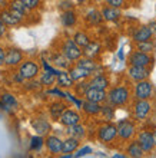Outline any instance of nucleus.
Wrapping results in <instances>:
<instances>
[{
    "label": "nucleus",
    "instance_id": "f257e3e1",
    "mask_svg": "<svg viewBox=\"0 0 156 158\" xmlns=\"http://www.w3.org/2000/svg\"><path fill=\"white\" fill-rule=\"evenodd\" d=\"M130 101V91L127 86L123 85H118V86H112L107 91V101L110 105H113L115 108H122L126 106Z\"/></svg>",
    "mask_w": 156,
    "mask_h": 158
},
{
    "label": "nucleus",
    "instance_id": "de8ad7c7",
    "mask_svg": "<svg viewBox=\"0 0 156 158\" xmlns=\"http://www.w3.org/2000/svg\"><path fill=\"white\" fill-rule=\"evenodd\" d=\"M12 79H13V82H16L17 85H22V83H25L26 81H25V78L19 73V72H16V73H13L12 75Z\"/></svg>",
    "mask_w": 156,
    "mask_h": 158
},
{
    "label": "nucleus",
    "instance_id": "a211bd4d",
    "mask_svg": "<svg viewBox=\"0 0 156 158\" xmlns=\"http://www.w3.org/2000/svg\"><path fill=\"white\" fill-rule=\"evenodd\" d=\"M83 99L93 101V102H99V104H105L107 101V91L105 89H98V88H89L83 96Z\"/></svg>",
    "mask_w": 156,
    "mask_h": 158
},
{
    "label": "nucleus",
    "instance_id": "393cba45",
    "mask_svg": "<svg viewBox=\"0 0 156 158\" xmlns=\"http://www.w3.org/2000/svg\"><path fill=\"white\" fill-rule=\"evenodd\" d=\"M60 23H62L63 27H73L76 23H78V15L74 12V9L72 10H65V12L60 13Z\"/></svg>",
    "mask_w": 156,
    "mask_h": 158
},
{
    "label": "nucleus",
    "instance_id": "f8f14e48",
    "mask_svg": "<svg viewBox=\"0 0 156 158\" xmlns=\"http://www.w3.org/2000/svg\"><path fill=\"white\" fill-rule=\"evenodd\" d=\"M149 76H150V68L136 66V65H129V68H127V78L133 82L149 79Z\"/></svg>",
    "mask_w": 156,
    "mask_h": 158
},
{
    "label": "nucleus",
    "instance_id": "9b49d317",
    "mask_svg": "<svg viewBox=\"0 0 156 158\" xmlns=\"http://www.w3.org/2000/svg\"><path fill=\"white\" fill-rule=\"evenodd\" d=\"M0 17H2V20H3L9 27H16V26L22 25L23 20H25V16L13 12L12 9H3V10H0Z\"/></svg>",
    "mask_w": 156,
    "mask_h": 158
},
{
    "label": "nucleus",
    "instance_id": "c9c22d12",
    "mask_svg": "<svg viewBox=\"0 0 156 158\" xmlns=\"http://www.w3.org/2000/svg\"><path fill=\"white\" fill-rule=\"evenodd\" d=\"M116 114V108L113 105H110L109 102H105L102 104V111H100V115L105 118V121H112L115 118Z\"/></svg>",
    "mask_w": 156,
    "mask_h": 158
},
{
    "label": "nucleus",
    "instance_id": "9d476101",
    "mask_svg": "<svg viewBox=\"0 0 156 158\" xmlns=\"http://www.w3.org/2000/svg\"><path fill=\"white\" fill-rule=\"evenodd\" d=\"M45 147L52 155H60L63 150V139L59 135L49 134L45 138Z\"/></svg>",
    "mask_w": 156,
    "mask_h": 158
},
{
    "label": "nucleus",
    "instance_id": "7c9ffc66",
    "mask_svg": "<svg viewBox=\"0 0 156 158\" xmlns=\"http://www.w3.org/2000/svg\"><path fill=\"white\" fill-rule=\"evenodd\" d=\"M85 20L89 23L90 26H98L103 22V16L102 12L98 10V9H89L85 15Z\"/></svg>",
    "mask_w": 156,
    "mask_h": 158
},
{
    "label": "nucleus",
    "instance_id": "a878e982",
    "mask_svg": "<svg viewBox=\"0 0 156 158\" xmlns=\"http://www.w3.org/2000/svg\"><path fill=\"white\" fill-rule=\"evenodd\" d=\"M56 85H58L59 88H65V89H73L74 81L72 79L69 71H60V72H59Z\"/></svg>",
    "mask_w": 156,
    "mask_h": 158
},
{
    "label": "nucleus",
    "instance_id": "f3484780",
    "mask_svg": "<svg viewBox=\"0 0 156 158\" xmlns=\"http://www.w3.org/2000/svg\"><path fill=\"white\" fill-rule=\"evenodd\" d=\"M30 124H32V128L34 129V132H36L37 135L46 137V135H49L50 131H52V124H50L46 118H34V119H32Z\"/></svg>",
    "mask_w": 156,
    "mask_h": 158
},
{
    "label": "nucleus",
    "instance_id": "c03bdc74",
    "mask_svg": "<svg viewBox=\"0 0 156 158\" xmlns=\"http://www.w3.org/2000/svg\"><path fill=\"white\" fill-rule=\"evenodd\" d=\"M25 2V4L29 7V10L32 12V10H36V9L40 7L42 4V0H23Z\"/></svg>",
    "mask_w": 156,
    "mask_h": 158
},
{
    "label": "nucleus",
    "instance_id": "473e14b6",
    "mask_svg": "<svg viewBox=\"0 0 156 158\" xmlns=\"http://www.w3.org/2000/svg\"><path fill=\"white\" fill-rule=\"evenodd\" d=\"M9 9H12L13 12L19 13V15H22V16H27L29 15V7L25 4V2L23 0H10V3H9Z\"/></svg>",
    "mask_w": 156,
    "mask_h": 158
},
{
    "label": "nucleus",
    "instance_id": "aec40b11",
    "mask_svg": "<svg viewBox=\"0 0 156 158\" xmlns=\"http://www.w3.org/2000/svg\"><path fill=\"white\" fill-rule=\"evenodd\" d=\"M89 83H90L92 88L105 89V91H107V89H109V86H110V81H109V78H107L103 72L92 75L90 78H89Z\"/></svg>",
    "mask_w": 156,
    "mask_h": 158
},
{
    "label": "nucleus",
    "instance_id": "0eeeda50",
    "mask_svg": "<svg viewBox=\"0 0 156 158\" xmlns=\"http://www.w3.org/2000/svg\"><path fill=\"white\" fill-rule=\"evenodd\" d=\"M153 92H155V88L149 79L135 82V86H133V98L135 99H150L153 96Z\"/></svg>",
    "mask_w": 156,
    "mask_h": 158
},
{
    "label": "nucleus",
    "instance_id": "c756f323",
    "mask_svg": "<svg viewBox=\"0 0 156 158\" xmlns=\"http://www.w3.org/2000/svg\"><path fill=\"white\" fill-rule=\"evenodd\" d=\"M100 53H102V46L98 40H90V43L86 48H83V56H87V58L96 59Z\"/></svg>",
    "mask_w": 156,
    "mask_h": 158
},
{
    "label": "nucleus",
    "instance_id": "ea45409f",
    "mask_svg": "<svg viewBox=\"0 0 156 158\" xmlns=\"http://www.w3.org/2000/svg\"><path fill=\"white\" fill-rule=\"evenodd\" d=\"M42 86V83L40 81H36V79H30V81H26L25 83V89L26 91H29V92H37Z\"/></svg>",
    "mask_w": 156,
    "mask_h": 158
},
{
    "label": "nucleus",
    "instance_id": "f704fd0d",
    "mask_svg": "<svg viewBox=\"0 0 156 158\" xmlns=\"http://www.w3.org/2000/svg\"><path fill=\"white\" fill-rule=\"evenodd\" d=\"M90 88V83H89V79H85V81H79V82H74V86H73V91L76 94V96L79 98H83L86 91Z\"/></svg>",
    "mask_w": 156,
    "mask_h": 158
},
{
    "label": "nucleus",
    "instance_id": "72a5a7b5",
    "mask_svg": "<svg viewBox=\"0 0 156 158\" xmlns=\"http://www.w3.org/2000/svg\"><path fill=\"white\" fill-rule=\"evenodd\" d=\"M0 99L4 102V105H7L10 109H13V111H16L17 108H19V101H17V98L13 94H10V92H2L0 94Z\"/></svg>",
    "mask_w": 156,
    "mask_h": 158
},
{
    "label": "nucleus",
    "instance_id": "09e8293b",
    "mask_svg": "<svg viewBox=\"0 0 156 158\" xmlns=\"http://www.w3.org/2000/svg\"><path fill=\"white\" fill-rule=\"evenodd\" d=\"M6 52H7V50L0 46V68L4 66V63H6Z\"/></svg>",
    "mask_w": 156,
    "mask_h": 158
},
{
    "label": "nucleus",
    "instance_id": "603ef678",
    "mask_svg": "<svg viewBox=\"0 0 156 158\" xmlns=\"http://www.w3.org/2000/svg\"><path fill=\"white\" fill-rule=\"evenodd\" d=\"M119 58H120V59H123V49H120V52H119Z\"/></svg>",
    "mask_w": 156,
    "mask_h": 158
},
{
    "label": "nucleus",
    "instance_id": "37998d69",
    "mask_svg": "<svg viewBox=\"0 0 156 158\" xmlns=\"http://www.w3.org/2000/svg\"><path fill=\"white\" fill-rule=\"evenodd\" d=\"M46 94H47V95H54V98H59V99L66 98V92H63L62 89H59V86L58 88H52V89H47Z\"/></svg>",
    "mask_w": 156,
    "mask_h": 158
},
{
    "label": "nucleus",
    "instance_id": "bb28decb",
    "mask_svg": "<svg viewBox=\"0 0 156 158\" xmlns=\"http://www.w3.org/2000/svg\"><path fill=\"white\" fill-rule=\"evenodd\" d=\"M66 134L69 137H74L82 141L83 138H86V134H87V129L85 125H82L80 122L76 125H72V127H66Z\"/></svg>",
    "mask_w": 156,
    "mask_h": 158
},
{
    "label": "nucleus",
    "instance_id": "cd10ccee",
    "mask_svg": "<svg viewBox=\"0 0 156 158\" xmlns=\"http://www.w3.org/2000/svg\"><path fill=\"white\" fill-rule=\"evenodd\" d=\"M67 71H69L70 76H72V79H73L74 82H79V81H85V79H89V78L92 76L90 72H87L86 69H83V68L78 66V65H74V66H70Z\"/></svg>",
    "mask_w": 156,
    "mask_h": 158
},
{
    "label": "nucleus",
    "instance_id": "5fc2aeb1",
    "mask_svg": "<svg viewBox=\"0 0 156 158\" xmlns=\"http://www.w3.org/2000/svg\"><path fill=\"white\" fill-rule=\"evenodd\" d=\"M76 2H78V3H85L86 0H76Z\"/></svg>",
    "mask_w": 156,
    "mask_h": 158
},
{
    "label": "nucleus",
    "instance_id": "dca6fc26",
    "mask_svg": "<svg viewBox=\"0 0 156 158\" xmlns=\"http://www.w3.org/2000/svg\"><path fill=\"white\" fill-rule=\"evenodd\" d=\"M74 65H78V66L83 68V69H86L87 72H90L92 75L94 73H100L103 72V68L96 62V59H92V58H87V56H82V58L79 59L78 62L74 63Z\"/></svg>",
    "mask_w": 156,
    "mask_h": 158
},
{
    "label": "nucleus",
    "instance_id": "7ed1b4c3",
    "mask_svg": "<svg viewBox=\"0 0 156 158\" xmlns=\"http://www.w3.org/2000/svg\"><path fill=\"white\" fill-rule=\"evenodd\" d=\"M60 52L69 59L70 62H73V63H76L79 59L83 56V49L73 40V38H67L62 42Z\"/></svg>",
    "mask_w": 156,
    "mask_h": 158
},
{
    "label": "nucleus",
    "instance_id": "e433bc0d",
    "mask_svg": "<svg viewBox=\"0 0 156 158\" xmlns=\"http://www.w3.org/2000/svg\"><path fill=\"white\" fill-rule=\"evenodd\" d=\"M136 49L140 50V52H145V53L152 55L156 50V43L152 39H150V40H146V42H139V43H136Z\"/></svg>",
    "mask_w": 156,
    "mask_h": 158
},
{
    "label": "nucleus",
    "instance_id": "79ce46f5",
    "mask_svg": "<svg viewBox=\"0 0 156 158\" xmlns=\"http://www.w3.org/2000/svg\"><path fill=\"white\" fill-rule=\"evenodd\" d=\"M58 7L60 9L62 12H65V10H72V9H74V2L73 0H59Z\"/></svg>",
    "mask_w": 156,
    "mask_h": 158
},
{
    "label": "nucleus",
    "instance_id": "39448f33",
    "mask_svg": "<svg viewBox=\"0 0 156 158\" xmlns=\"http://www.w3.org/2000/svg\"><path fill=\"white\" fill-rule=\"evenodd\" d=\"M152 112L150 99H135L132 106V115L135 121H145Z\"/></svg>",
    "mask_w": 156,
    "mask_h": 158
},
{
    "label": "nucleus",
    "instance_id": "864d4df0",
    "mask_svg": "<svg viewBox=\"0 0 156 158\" xmlns=\"http://www.w3.org/2000/svg\"><path fill=\"white\" fill-rule=\"evenodd\" d=\"M93 2H96V3H106V0H93Z\"/></svg>",
    "mask_w": 156,
    "mask_h": 158
},
{
    "label": "nucleus",
    "instance_id": "ddd939ff",
    "mask_svg": "<svg viewBox=\"0 0 156 158\" xmlns=\"http://www.w3.org/2000/svg\"><path fill=\"white\" fill-rule=\"evenodd\" d=\"M25 60V55L20 49L17 48H10L6 52V63L4 66H7L9 69H13V68H17L22 62Z\"/></svg>",
    "mask_w": 156,
    "mask_h": 158
},
{
    "label": "nucleus",
    "instance_id": "b1692460",
    "mask_svg": "<svg viewBox=\"0 0 156 158\" xmlns=\"http://www.w3.org/2000/svg\"><path fill=\"white\" fill-rule=\"evenodd\" d=\"M82 111L86 114L87 117H96V115H100V111H102V104H99V102H93V101L83 99Z\"/></svg>",
    "mask_w": 156,
    "mask_h": 158
},
{
    "label": "nucleus",
    "instance_id": "5701e85b",
    "mask_svg": "<svg viewBox=\"0 0 156 158\" xmlns=\"http://www.w3.org/2000/svg\"><path fill=\"white\" fill-rule=\"evenodd\" d=\"M125 152H126L127 157H130V158H142L145 155L143 148L140 147L138 139H130V141L127 142Z\"/></svg>",
    "mask_w": 156,
    "mask_h": 158
},
{
    "label": "nucleus",
    "instance_id": "c85d7f7f",
    "mask_svg": "<svg viewBox=\"0 0 156 158\" xmlns=\"http://www.w3.org/2000/svg\"><path fill=\"white\" fill-rule=\"evenodd\" d=\"M80 147V139L74 137H69L63 139V150H62V154H74V151L78 150Z\"/></svg>",
    "mask_w": 156,
    "mask_h": 158
},
{
    "label": "nucleus",
    "instance_id": "f03ea898",
    "mask_svg": "<svg viewBox=\"0 0 156 158\" xmlns=\"http://www.w3.org/2000/svg\"><path fill=\"white\" fill-rule=\"evenodd\" d=\"M96 137H98L99 142L102 144H112L118 139V125L112 124L110 121H106L105 124H102L96 131Z\"/></svg>",
    "mask_w": 156,
    "mask_h": 158
},
{
    "label": "nucleus",
    "instance_id": "a19ab883",
    "mask_svg": "<svg viewBox=\"0 0 156 158\" xmlns=\"http://www.w3.org/2000/svg\"><path fill=\"white\" fill-rule=\"evenodd\" d=\"M93 152V150H92V147L90 145H83L82 148L79 147L78 150L74 151V154H73V157L74 158H80V157H86V155H89V154H92Z\"/></svg>",
    "mask_w": 156,
    "mask_h": 158
},
{
    "label": "nucleus",
    "instance_id": "8fccbe9b",
    "mask_svg": "<svg viewBox=\"0 0 156 158\" xmlns=\"http://www.w3.org/2000/svg\"><path fill=\"white\" fill-rule=\"evenodd\" d=\"M149 27L152 29L153 36H156V20H150V22H149Z\"/></svg>",
    "mask_w": 156,
    "mask_h": 158
},
{
    "label": "nucleus",
    "instance_id": "6ab92c4d",
    "mask_svg": "<svg viewBox=\"0 0 156 158\" xmlns=\"http://www.w3.org/2000/svg\"><path fill=\"white\" fill-rule=\"evenodd\" d=\"M152 38H153V32H152V29L149 27V25H140L139 27L133 32V35H132V40L135 42V43L150 40Z\"/></svg>",
    "mask_w": 156,
    "mask_h": 158
},
{
    "label": "nucleus",
    "instance_id": "58836bf2",
    "mask_svg": "<svg viewBox=\"0 0 156 158\" xmlns=\"http://www.w3.org/2000/svg\"><path fill=\"white\" fill-rule=\"evenodd\" d=\"M43 147H45V138H43V135H37L36 134V135H33L30 138V150L32 151L39 152Z\"/></svg>",
    "mask_w": 156,
    "mask_h": 158
},
{
    "label": "nucleus",
    "instance_id": "3c124183",
    "mask_svg": "<svg viewBox=\"0 0 156 158\" xmlns=\"http://www.w3.org/2000/svg\"><path fill=\"white\" fill-rule=\"evenodd\" d=\"M113 157H115V158H126L127 155H126V152H125V154H122V152H116Z\"/></svg>",
    "mask_w": 156,
    "mask_h": 158
},
{
    "label": "nucleus",
    "instance_id": "4c0bfd02",
    "mask_svg": "<svg viewBox=\"0 0 156 158\" xmlns=\"http://www.w3.org/2000/svg\"><path fill=\"white\" fill-rule=\"evenodd\" d=\"M73 40L78 43L80 48H86L89 43H90V38H89V35L86 33V32H76V33L73 35Z\"/></svg>",
    "mask_w": 156,
    "mask_h": 158
},
{
    "label": "nucleus",
    "instance_id": "423d86ee",
    "mask_svg": "<svg viewBox=\"0 0 156 158\" xmlns=\"http://www.w3.org/2000/svg\"><path fill=\"white\" fill-rule=\"evenodd\" d=\"M118 139L120 141H130L136 135V124L130 119H120L118 121Z\"/></svg>",
    "mask_w": 156,
    "mask_h": 158
},
{
    "label": "nucleus",
    "instance_id": "4468645a",
    "mask_svg": "<svg viewBox=\"0 0 156 158\" xmlns=\"http://www.w3.org/2000/svg\"><path fill=\"white\" fill-rule=\"evenodd\" d=\"M59 122H60V125H63V127H72V125H76V124H79V122H82V117H80V114H79L76 109L67 108L65 112L62 114Z\"/></svg>",
    "mask_w": 156,
    "mask_h": 158
},
{
    "label": "nucleus",
    "instance_id": "20e7f679",
    "mask_svg": "<svg viewBox=\"0 0 156 158\" xmlns=\"http://www.w3.org/2000/svg\"><path fill=\"white\" fill-rule=\"evenodd\" d=\"M17 72L20 73L25 81H30V79H36L37 76L42 73V66L36 60L32 59H26L17 66Z\"/></svg>",
    "mask_w": 156,
    "mask_h": 158
},
{
    "label": "nucleus",
    "instance_id": "a18cd8bd",
    "mask_svg": "<svg viewBox=\"0 0 156 158\" xmlns=\"http://www.w3.org/2000/svg\"><path fill=\"white\" fill-rule=\"evenodd\" d=\"M106 4H107V6H112V7L122 9V7H125L126 0H106Z\"/></svg>",
    "mask_w": 156,
    "mask_h": 158
},
{
    "label": "nucleus",
    "instance_id": "1a4fd4ad",
    "mask_svg": "<svg viewBox=\"0 0 156 158\" xmlns=\"http://www.w3.org/2000/svg\"><path fill=\"white\" fill-rule=\"evenodd\" d=\"M136 139H138V142L140 144V147L143 148L145 154H149V152H152V151L156 148L153 132H150V131H148V129H143V131H140V132L138 134Z\"/></svg>",
    "mask_w": 156,
    "mask_h": 158
},
{
    "label": "nucleus",
    "instance_id": "2f4dec72",
    "mask_svg": "<svg viewBox=\"0 0 156 158\" xmlns=\"http://www.w3.org/2000/svg\"><path fill=\"white\" fill-rule=\"evenodd\" d=\"M39 81H40L42 86L43 88H52L53 85H56V81H58V75H54L52 72L43 71L39 75Z\"/></svg>",
    "mask_w": 156,
    "mask_h": 158
},
{
    "label": "nucleus",
    "instance_id": "49530a36",
    "mask_svg": "<svg viewBox=\"0 0 156 158\" xmlns=\"http://www.w3.org/2000/svg\"><path fill=\"white\" fill-rule=\"evenodd\" d=\"M7 27H9V26L6 25V23L2 20V17H0V40L6 36V33H7Z\"/></svg>",
    "mask_w": 156,
    "mask_h": 158
},
{
    "label": "nucleus",
    "instance_id": "412c9836",
    "mask_svg": "<svg viewBox=\"0 0 156 158\" xmlns=\"http://www.w3.org/2000/svg\"><path fill=\"white\" fill-rule=\"evenodd\" d=\"M102 16L105 22H110V23H115V22H119L120 17H122V10L118 7H112V6H103L102 7Z\"/></svg>",
    "mask_w": 156,
    "mask_h": 158
},
{
    "label": "nucleus",
    "instance_id": "2eb2a0df",
    "mask_svg": "<svg viewBox=\"0 0 156 158\" xmlns=\"http://www.w3.org/2000/svg\"><path fill=\"white\" fill-rule=\"evenodd\" d=\"M47 59H49V62L52 63L53 66H56L58 69H62V71H67V69L73 65V62H70L62 52L47 55Z\"/></svg>",
    "mask_w": 156,
    "mask_h": 158
},
{
    "label": "nucleus",
    "instance_id": "6e6d98bb",
    "mask_svg": "<svg viewBox=\"0 0 156 158\" xmlns=\"http://www.w3.org/2000/svg\"><path fill=\"white\" fill-rule=\"evenodd\" d=\"M153 137H155V145H156V131L153 132Z\"/></svg>",
    "mask_w": 156,
    "mask_h": 158
},
{
    "label": "nucleus",
    "instance_id": "6e6552de",
    "mask_svg": "<svg viewBox=\"0 0 156 158\" xmlns=\"http://www.w3.org/2000/svg\"><path fill=\"white\" fill-rule=\"evenodd\" d=\"M129 65H136V66H145V68H150L155 62V59L150 53H145V52H140V50H133L127 59Z\"/></svg>",
    "mask_w": 156,
    "mask_h": 158
},
{
    "label": "nucleus",
    "instance_id": "4be33fe9",
    "mask_svg": "<svg viewBox=\"0 0 156 158\" xmlns=\"http://www.w3.org/2000/svg\"><path fill=\"white\" fill-rule=\"evenodd\" d=\"M66 109H67V105L63 101H54L49 105V117L53 121H59Z\"/></svg>",
    "mask_w": 156,
    "mask_h": 158
}]
</instances>
